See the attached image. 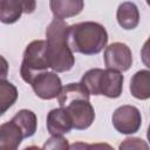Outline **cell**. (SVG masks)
Returning a JSON list of instances; mask_svg holds the SVG:
<instances>
[{"mask_svg":"<svg viewBox=\"0 0 150 150\" xmlns=\"http://www.w3.org/2000/svg\"><path fill=\"white\" fill-rule=\"evenodd\" d=\"M68 23L61 19H54L46 29L47 55L50 69L56 73H64L73 68L75 63L74 52L67 40Z\"/></svg>","mask_w":150,"mask_h":150,"instance_id":"1","label":"cell"},{"mask_svg":"<svg viewBox=\"0 0 150 150\" xmlns=\"http://www.w3.org/2000/svg\"><path fill=\"white\" fill-rule=\"evenodd\" d=\"M67 40L70 49L83 55H95L108 43V33L103 25L84 21L68 27Z\"/></svg>","mask_w":150,"mask_h":150,"instance_id":"2","label":"cell"},{"mask_svg":"<svg viewBox=\"0 0 150 150\" xmlns=\"http://www.w3.org/2000/svg\"><path fill=\"white\" fill-rule=\"evenodd\" d=\"M124 77L122 71L115 69L93 68L84 73L81 83L90 95H103L109 98H117L123 90Z\"/></svg>","mask_w":150,"mask_h":150,"instance_id":"3","label":"cell"},{"mask_svg":"<svg viewBox=\"0 0 150 150\" xmlns=\"http://www.w3.org/2000/svg\"><path fill=\"white\" fill-rule=\"evenodd\" d=\"M50 68L47 55L46 40H34L27 45L20 67V74L22 80L32 84V82L43 71Z\"/></svg>","mask_w":150,"mask_h":150,"instance_id":"4","label":"cell"},{"mask_svg":"<svg viewBox=\"0 0 150 150\" xmlns=\"http://www.w3.org/2000/svg\"><path fill=\"white\" fill-rule=\"evenodd\" d=\"M112 125L116 131L123 135H131L139 130L142 125L141 111L134 105H121L118 107L111 117Z\"/></svg>","mask_w":150,"mask_h":150,"instance_id":"5","label":"cell"},{"mask_svg":"<svg viewBox=\"0 0 150 150\" xmlns=\"http://www.w3.org/2000/svg\"><path fill=\"white\" fill-rule=\"evenodd\" d=\"M69 114L73 128L76 130L88 129L95 120V110L87 98H75L63 107Z\"/></svg>","mask_w":150,"mask_h":150,"instance_id":"6","label":"cell"},{"mask_svg":"<svg viewBox=\"0 0 150 150\" xmlns=\"http://www.w3.org/2000/svg\"><path fill=\"white\" fill-rule=\"evenodd\" d=\"M104 64L109 69L127 71L132 64V53L128 45L114 42L104 49Z\"/></svg>","mask_w":150,"mask_h":150,"instance_id":"7","label":"cell"},{"mask_svg":"<svg viewBox=\"0 0 150 150\" xmlns=\"http://www.w3.org/2000/svg\"><path fill=\"white\" fill-rule=\"evenodd\" d=\"M32 89L35 95L42 100H53L56 98L62 89L61 79L56 71H43L40 74L33 82Z\"/></svg>","mask_w":150,"mask_h":150,"instance_id":"8","label":"cell"},{"mask_svg":"<svg viewBox=\"0 0 150 150\" xmlns=\"http://www.w3.org/2000/svg\"><path fill=\"white\" fill-rule=\"evenodd\" d=\"M47 130L50 135H64L73 129V122L63 107L52 109L46 120Z\"/></svg>","mask_w":150,"mask_h":150,"instance_id":"9","label":"cell"},{"mask_svg":"<svg viewBox=\"0 0 150 150\" xmlns=\"http://www.w3.org/2000/svg\"><path fill=\"white\" fill-rule=\"evenodd\" d=\"M21 128L13 120L0 125V148L6 150H15L23 139Z\"/></svg>","mask_w":150,"mask_h":150,"instance_id":"10","label":"cell"},{"mask_svg":"<svg viewBox=\"0 0 150 150\" xmlns=\"http://www.w3.org/2000/svg\"><path fill=\"white\" fill-rule=\"evenodd\" d=\"M50 11L56 19H68L80 14L84 7L83 0H49Z\"/></svg>","mask_w":150,"mask_h":150,"instance_id":"11","label":"cell"},{"mask_svg":"<svg viewBox=\"0 0 150 150\" xmlns=\"http://www.w3.org/2000/svg\"><path fill=\"white\" fill-rule=\"evenodd\" d=\"M116 19L123 29L130 30L136 28L139 23V12L137 6L131 1L122 2L117 8Z\"/></svg>","mask_w":150,"mask_h":150,"instance_id":"12","label":"cell"},{"mask_svg":"<svg viewBox=\"0 0 150 150\" xmlns=\"http://www.w3.org/2000/svg\"><path fill=\"white\" fill-rule=\"evenodd\" d=\"M130 93L137 100L150 98V70L141 69L130 80Z\"/></svg>","mask_w":150,"mask_h":150,"instance_id":"13","label":"cell"},{"mask_svg":"<svg viewBox=\"0 0 150 150\" xmlns=\"http://www.w3.org/2000/svg\"><path fill=\"white\" fill-rule=\"evenodd\" d=\"M23 13L22 0H0V20L2 23L16 22Z\"/></svg>","mask_w":150,"mask_h":150,"instance_id":"14","label":"cell"},{"mask_svg":"<svg viewBox=\"0 0 150 150\" xmlns=\"http://www.w3.org/2000/svg\"><path fill=\"white\" fill-rule=\"evenodd\" d=\"M75 98H87V100L90 98L89 91L86 89V87L81 82L66 84L64 87H62V89L57 96L60 107H64L67 103H69L70 101H73Z\"/></svg>","mask_w":150,"mask_h":150,"instance_id":"15","label":"cell"},{"mask_svg":"<svg viewBox=\"0 0 150 150\" xmlns=\"http://www.w3.org/2000/svg\"><path fill=\"white\" fill-rule=\"evenodd\" d=\"M12 120L21 128L25 138L32 137L35 134L38 128V118L35 112H33L32 110L21 109L12 117Z\"/></svg>","mask_w":150,"mask_h":150,"instance_id":"16","label":"cell"},{"mask_svg":"<svg viewBox=\"0 0 150 150\" xmlns=\"http://www.w3.org/2000/svg\"><path fill=\"white\" fill-rule=\"evenodd\" d=\"M18 100V89L16 87L6 81L5 79H1L0 81V114H5L7 109H9Z\"/></svg>","mask_w":150,"mask_h":150,"instance_id":"17","label":"cell"},{"mask_svg":"<svg viewBox=\"0 0 150 150\" xmlns=\"http://www.w3.org/2000/svg\"><path fill=\"white\" fill-rule=\"evenodd\" d=\"M70 145L68 144V141L63 137V135H52L46 143L42 145V149H61L67 150Z\"/></svg>","mask_w":150,"mask_h":150,"instance_id":"18","label":"cell"},{"mask_svg":"<svg viewBox=\"0 0 150 150\" xmlns=\"http://www.w3.org/2000/svg\"><path fill=\"white\" fill-rule=\"evenodd\" d=\"M120 149H149V144L138 137H127L121 144Z\"/></svg>","mask_w":150,"mask_h":150,"instance_id":"19","label":"cell"},{"mask_svg":"<svg viewBox=\"0 0 150 150\" xmlns=\"http://www.w3.org/2000/svg\"><path fill=\"white\" fill-rule=\"evenodd\" d=\"M141 59L143 64L150 69V38L144 42L141 49Z\"/></svg>","mask_w":150,"mask_h":150,"instance_id":"20","label":"cell"},{"mask_svg":"<svg viewBox=\"0 0 150 150\" xmlns=\"http://www.w3.org/2000/svg\"><path fill=\"white\" fill-rule=\"evenodd\" d=\"M22 5H23V13L30 14L36 8V0H22Z\"/></svg>","mask_w":150,"mask_h":150,"instance_id":"21","label":"cell"},{"mask_svg":"<svg viewBox=\"0 0 150 150\" xmlns=\"http://www.w3.org/2000/svg\"><path fill=\"white\" fill-rule=\"evenodd\" d=\"M146 137H148V141L150 143V124H149V128H148V132H146Z\"/></svg>","mask_w":150,"mask_h":150,"instance_id":"22","label":"cell"},{"mask_svg":"<svg viewBox=\"0 0 150 150\" xmlns=\"http://www.w3.org/2000/svg\"><path fill=\"white\" fill-rule=\"evenodd\" d=\"M145 1H146V4H148V6L150 7V0H145Z\"/></svg>","mask_w":150,"mask_h":150,"instance_id":"23","label":"cell"}]
</instances>
